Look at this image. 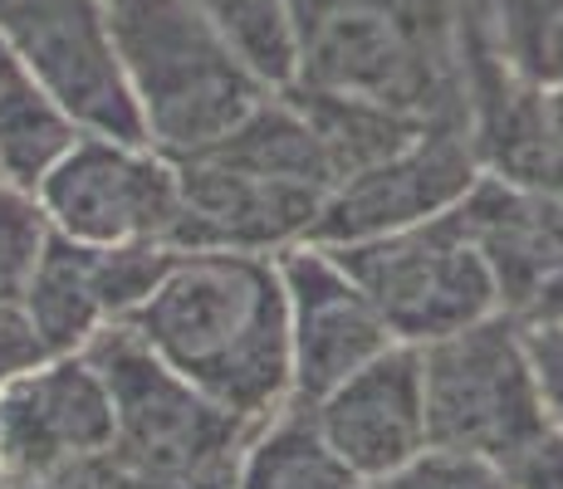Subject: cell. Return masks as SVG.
<instances>
[{"label": "cell", "mask_w": 563, "mask_h": 489, "mask_svg": "<svg viewBox=\"0 0 563 489\" xmlns=\"http://www.w3.org/2000/svg\"><path fill=\"white\" fill-rule=\"evenodd\" d=\"M49 347L35 333L30 313L20 303H0V391L15 387L25 373H35L40 363H49Z\"/></svg>", "instance_id": "21"}, {"label": "cell", "mask_w": 563, "mask_h": 489, "mask_svg": "<svg viewBox=\"0 0 563 489\" xmlns=\"http://www.w3.org/2000/svg\"><path fill=\"white\" fill-rule=\"evenodd\" d=\"M54 241V225L40 196L20 181H0V303H20L40 259Z\"/></svg>", "instance_id": "19"}, {"label": "cell", "mask_w": 563, "mask_h": 489, "mask_svg": "<svg viewBox=\"0 0 563 489\" xmlns=\"http://www.w3.org/2000/svg\"><path fill=\"white\" fill-rule=\"evenodd\" d=\"M279 279L289 299L295 407H313L323 391H333L343 377H353L363 363L397 343L363 285L339 265L329 245L299 241L279 249Z\"/></svg>", "instance_id": "10"}, {"label": "cell", "mask_w": 563, "mask_h": 489, "mask_svg": "<svg viewBox=\"0 0 563 489\" xmlns=\"http://www.w3.org/2000/svg\"><path fill=\"white\" fill-rule=\"evenodd\" d=\"M481 171H485V162L475 143H465L456 133L421 127L411 143L367 162V167H358L353 177H343L329 191L309 241L353 245V241H373V235H387V231H407V225L451 211Z\"/></svg>", "instance_id": "9"}, {"label": "cell", "mask_w": 563, "mask_h": 489, "mask_svg": "<svg viewBox=\"0 0 563 489\" xmlns=\"http://www.w3.org/2000/svg\"><path fill=\"white\" fill-rule=\"evenodd\" d=\"M235 489H363V480L319 436L309 411L289 401L279 416L251 431L235 460Z\"/></svg>", "instance_id": "16"}, {"label": "cell", "mask_w": 563, "mask_h": 489, "mask_svg": "<svg viewBox=\"0 0 563 489\" xmlns=\"http://www.w3.org/2000/svg\"><path fill=\"white\" fill-rule=\"evenodd\" d=\"M162 269L167 259L157 245H79L54 231L20 309L49 353H84L103 329L133 319Z\"/></svg>", "instance_id": "12"}, {"label": "cell", "mask_w": 563, "mask_h": 489, "mask_svg": "<svg viewBox=\"0 0 563 489\" xmlns=\"http://www.w3.org/2000/svg\"><path fill=\"white\" fill-rule=\"evenodd\" d=\"M84 353L113 397V451L103 460L118 475L147 489H235V460L251 441L245 421L201 397L123 323Z\"/></svg>", "instance_id": "3"}, {"label": "cell", "mask_w": 563, "mask_h": 489, "mask_svg": "<svg viewBox=\"0 0 563 489\" xmlns=\"http://www.w3.org/2000/svg\"><path fill=\"white\" fill-rule=\"evenodd\" d=\"M181 225L177 249H279L309 241L329 191L313 181L269 177V171L241 167L231 157H181Z\"/></svg>", "instance_id": "11"}, {"label": "cell", "mask_w": 563, "mask_h": 489, "mask_svg": "<svg viewBox=\"0 0 563 489\" xmlns=\"http://www.w3.org/2000/svg\"><path fill=\"white\" fill-rule=\"evenodd\" d=\"M451 211L490 265L500 309L519 319L554 269H563V201L485 167Z\"/></svg>", "instance_id": "14"}, {"label": "cell", "mask_w": 563, "mask_h": 489, "mask_svg": "<svg viewBox=\"0 0 563 489\" xmlns=\"http://www.w3.org/2000/svg\"><path fill=\"white\" fill-rule=\"evenodd\" d=\"M0 40L45 79L84 133L147 143L118 69L103 0H0Z\"/></svg>", "instance_id": "7"}, {"label": "cell", "mask_w": 563, "mask_h": 489, "mask_svg": "<svg viewBox=\"0 0 563 489\" xmlns=\"http://www.w3.org/2000/svg\"><path fill=\"white\" fill-rule=\"evenodd\" d=\"M305 411L358 480H377L427 445L421 347L393 343Z\"/></svg>", "instance_id": "13"}, {"label": "cell", "mask_w": 563, "mask_h": 489, "mask_svg": "<svg viewBox=\"0 0 563 489\" xmlns=\"http://www.w3.org/2000/svg\"><path fill=\"white\" fill-rule=\"evenodd\" d=\"M515 489H563V431L549 426L544 436L529 445L510 465Z\"/></svg>", "instance_id": "23"}, {"label": "cell", "mask_w": 563, "mask_h": 489, "mask_svg": "<svg viewBox=\"0 0 563 489\" xmlns=\"http://www.w3.org/2000/svg\"><path fill=\"white\" fill-rule=\"evenodd\" d=\"M35 196L54 231L79 245H177L181 171L177 157L153 143L79 133L40 177Z\"/></svg>", "instance_id": "6"}, {"label": "cell", "mask_w": 563, "mask_h": 489, "mask_svg": "<svg viewBox=\"0 0 563 489\" xmlns=\"http://www.w3.org/2000/svg\"><path fill=\"white\" fill-rule=\"evenodd\" d=\"M529 343V357H534V377L539 391H544L549 421L563 431V323H519Z\"/></svg>", "instance_id": "22"}, {"label": "cell", "mask_w": 563, "mask_h": 489, "mask_svg": "<svg viewBox=\"0 0 563 489\" xmlns=\"http://www.w3.org/2000/svg\"><path fill=\"white\" fill-rule=\"evenodd\" d=\"M113 451V397L89 353H54L0 391V480L25 485Z\"/></svg>", "instance_id": "8"}, {"label": "cell", "mask_w": 563, "mask_h": 489, "mask_svg": "<svg viewBox=\"0 0 563 489\" xmlns=\"http://www.w3.org/2000/svg\"><path fill=\"white\" fill-rule=\"evenodd\" d=\"M421 387L427 445L490 455L505 470L554 426L525 329L505 309L421 347Z\"/></svg>", "instance_id": "4"}, {"label": "cell", "mask_w": 563, "mask_h": 489, "mask_svg": "<svg viewBox=\"0 0 563 489\" xmlns=\"http://www.w3.org/2000/svg\"><path fill=\"white\" fill-rule=\"evenodd\" d=\"M519 323H563V269H554V279L529 299V309L519 313Z\"/></svg>", "instance_id": "24"}, {"label": "cell", "mask_w": 563, "mask_h": 489, "mask_svg": "<svg viewBox=\"0 0 563 489\" xmlns=\"http://www.w3.org/2000/svg\"><path fill=\"white\" fill-rule=\"evenodd\" d=\"M84 127L64 113L35 69L0 40V171L35 191Z\"/></svg>", "instance_id": "15"}, {"label": "cell", "mask_w": 563, "mask_h": 489, "mask_svg": "<svg viewBox=\"0 0 563 489\" xmlns=\"http://www.w3.org/2000/svg\"><path fill=\"white\" fill-rule=\"evenodd\" d=\"M363 489H515V480L490 455L451 451V445H421L411 460L393 465L377 480H363Z\"/></svg>", "instance_id": "20"}, {"label": "cell", "mask_w": 563, "mask_h": 489, "mask_svg": "<svg viewBox=\"0 0 563 489\" xmlns=\"http://www.w3.org/2000/svg\"><path fill=\"white\" fill-rule=\"evenodd\" d=\"M0 181H5V171H0Z\"/></svg>", "instance_id": "25"}, {"label": "cell", "mask_w": 563, "mask_h": 489, "mask_svg": "<svg viewBox=\"0 0 563 489\" xmlns=\"http://www.w3.org/2000/svg\"><path fill=\"white\" fill-rule=\"evenodd\" d=\"M103 10L143 133L167 157L211 152L275 93L197 0H103Z\"/></svg>", "instance_id": "2"}, {"label": "cell", "mask_w": 563, "mask_h": 489, "mask_svg": "<svg viewBox=\"0 0 563 489\" xmlns=\"http://www.w3.org/2000/svg\"><path fill=\"white\" fill-rule=\"evenodd\" d=\"M500 64L525 89H563V0H495Z\"/></svg>", "instance_id": "18"}, {"label": "cell", "mask_w": 563, "mask_h": 489, "mask_svg": "<svg viewBox=\"0 0 563 489\" xmlns=\"http://www.w3.org/2000/svg\"><path fill=\"white\" fill-rule=\"evenodd\" d=\"M123 329L251 431L295 401L279 255L181 249Z\"/></svg>", "instance_id": "1"}, {"label": "cell", "mask_w": 563, "mask_h": 489, "mask_svg": "<svg viewBox=\"0 0 563 489\" xmlns=\"http://www.w3.org/2000/svg\"><path fill=\"white\" fill-rule=\"evenodd\" d=\"M197 5L231 35V45L251 59L269 89H295L305 74V40L289 0H197Z\"/></svg>", "instance_id": "17"}, {"label": "cell", "mask_w": 563, "mask_h": 489, "mask_svg": "<svg viewBox=\"0 0 563 489\" xmlns=\"http://www.w3.org/2000/svg\"><path fill=\"white\" fill-rule=\"evenodd\" d=\"M329 249L363 285L397 343L427 347L500 313V289L490 279V265L461 231L456 211Z\"/></svg>", "instance_id": "5"}]
</instances>
